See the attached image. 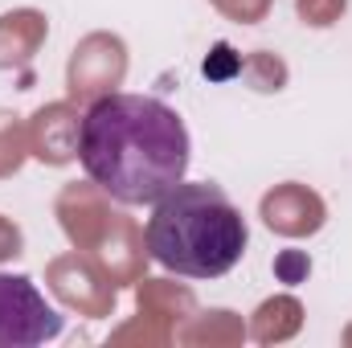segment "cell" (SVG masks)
I'll use <instances>...</instances> for the list:
<instances>
[{"instance_id":"1","label":"cell","mask_w":352,"mask_h":348,"mask_svg":"<svg viewBox=\"0 0 352 348\" xmlns=\"http://www.w3.org/2000/svg\"><path fill=\"white\" fill-rule=\"evenodd\" d=\"M82 173L119 205H156L176 188L188 160V127L152 94H102L78 123Z\"/></svg>"},{"instance_id":"2","label":"cell","mask_w":352,"mask_h":348,"mask_svg":"<svg viewBox=\"0 0 352 348\" xmlns=\"http://www.w3.org/2000/svg\"><path fill=\"white\" fill-rule=\"evenodd\" d=\"M144 242L148 254L180 279H221L242 262L250 226L221 184L180 180L152 205Z\"/></svg>"},{"instance_id":"3","label":"cell","mask_w":352,"mask_h":348,"mask_svg":"<svg viewBox=\"0 0 352 348\" xmlns=\"http://www.w3.org/2000/svg\"><path fill=\"white\" fill-rule=\"evenodd\" d=\"M58 307L25 274L0 270V348H37L62 332Z\"/></svg>"}]
</instances>
